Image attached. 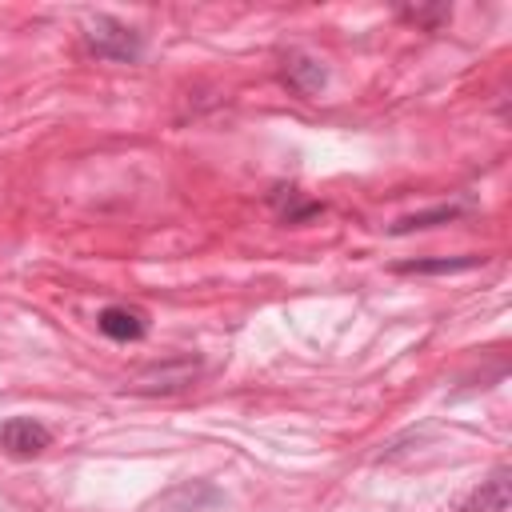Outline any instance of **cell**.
I'll list each match as a JSON object with an SVG mask.
<instances>
[{
	"label": "cell",
	"instance_id": "6da1fadb",
	"mask_svg": "<svg viewBox=\"0 0 512 512\" xmlns=\"http://www.w3.org/2000/svg\"><path fill=\"white\" fill-rule=\"evenodd\" d=\"M84 44H88V52H96L100 60H112V64H136L144 56L140 32H132L128 24H120L116 16H96L84 28Z\"/></svg>",
	"mask_w": 512,
	"mask_h": 512
},
{
	"label": "cell",
	"instance_id": "7a4b0ae2",
	"mask_svg": "<svg viewBox=\"0 0 512 512\" xmlns=\"http://www.w3.org/2000/svg\"><path fill=\"white\" fill-rule=\"evenodd\" d=\"M48 444H52V432L40 420H32V416H12V420L0 424V448L8 456H16V460L40 456Z\"/></svg>",
	"mask_w": 512,
	"mask_h": 512
},
{
	"label": "cell",
	"instance_id": "3957f363",
	"mask_svg": "<svg viewBox=\"0 0 512 512\" xmlns=\"http://www.w3.org/2000/svg\"><path fill=\"white\" fill-rule=\"evenodd\" d=\"M200 376V360H168L164 368H148L144 376H136L128 384V392H144V396H168V392H184L192 380Z\"/></svg>",
	"mask_w": 512,
	"mask_h": 512
},
{
	"label": "cell",
	"instance_id": "277c9868",
	"mask_svg": "<svg viewBox=\"0 0 512 512\" xmlns=\"http://www.w3.org/2000/svg\"><path fill=\"white\" fill-rule=\"evenodd\" d=\"M476 204H472V196H460V200H448V204H436V208H424V212H408V216H400L388 232L392 236H408V232H424V228H440V224H452V220H460L464 212H472Z\"/></svg>",
	"mask_w": 512,
	"mask_h": 512
},
{
	"label": "cell",
	"instance_id": "5b68a950",
	"mask_svg": "<svg viewBox=\"0 0 512 512\" xmlns=\"http://www.w3.org/2000/svg\"><path fill=\"white\" fill-rule=\"evenodd\" d=\"M220 500H224V496H220L208 480H184V484H176L172 492L160 496L156 512H208V508H216Z\"/></svg>",
	"mask_w": 512,
	"mask_h": 512
},
{
	"label": "cell",
	"instance_id": "8992f818",
	"mask_svg": "<svg viewBox=\"0 0 512 512\" xmlns=\"http://www.w3.org/2000/svg\"><path fill=\"white\" fill-rule=\"evenodd\" d=\"M280 80H284L292 92L312 96V92H320V88L328 84V68H324L316 56L288 52V56H284V64H280Z\"/></svg>",
	"mask_w": 512,
	"mask_h": 512
},
{
	"label": "cell",
	"instance_id": "52a82bcc",
	"mask_svg": "<svg viewBox=\"0 0 512 512\" xmlns=\"http://www.w3.org/2000/svg\"><path fill=\"white\" fill-rule=\"evenodd\" d=\"M96 328H100L108 340L128 344V340H140V336L148 332V320H144V312H140V308H128V304H108V308H100Z\"/></svg>",
	"mask_w": 512,
	"mask_h": 512
},
{
	"label": "cell",
	"instance_id": "ba28073f",
	"mask_svg": "<svg viewBox=\"0 0 512 512\" xmlns=\"http://www.w3.org/2000/svg\"><path fill=\"white\" fill-rule=\"evenodd\" d=\"M504 508H508V468L500 464L488 480H480V484L464 496L460 512H504Z\"/></svg>",
	"mask_w": 512,
	"mask_h": 512
},
{
	"label": "cell",
	"instance_id": "9c48e42d",
	"mask_svg": "<svg viewBox=\"0 0 512 512\" xmlns=\"http://www.w3.org/2000/svg\"><path fill=\"white\" fill-rule=\"evenodd\" d=\"M268 204L276 208V216L284 220V224H304V220H312V216H320L324 212V204L320 200H308L296 184H280V188H272L268 192Z\"/></svg>",
	"mask_w": 512,
	"mask_h": 512
},
{
	"label": "cell",
	"instance_id": "30bf717a",
	"mask_svg": "<svg viewBox=\"0 0 512 512\" xmlns=\"http://www.w3.org/2000/svg\"><path fill=\"white\" fill-rule=\"evenodd\" d=\"M480 264H484V256H432V260H400L392 268L408 272V276H452V272H472Z\"/></svg>",
	"mask_w": 512,
	"mask_h": 512
},
{
	"label": "cell",
	"instance_id": "8fae6325",
	"mask_svg": "<svg viewBox=\"0 0 512 512\" xmlns=\"http://www.w3.org/2000/svg\"><path fill=\"white\" fill-rule=\"evenodd\" d=\"M404 16L408 20H420V24H432V20H448V8H412Z\"/></svg>",
	"mask_w": 512,
	"mask_h": 512
}]
</instances>
